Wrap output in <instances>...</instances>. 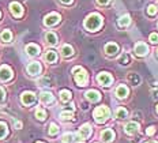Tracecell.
Listing matches in <instances>:
<instances>
[{"label": "cell", "mask_w": 158, "mask_h": 143, "mask_svg": "<svg viewBox=\"0 0 158 143\" xmlns=\"http://www.w3.org/2000/svg\"><path fill=\"white\" fill-rule=\"evenodd\" d=\"M130 81L132 82V85H139L140 79H139V76H138V75H135V74H131V75H130Z\"/></svg>", "instance_id": "836d02e7"}, {"label": "cell", "mask_w": 158, "mask_h": 143, "mask_svg": "<svg viewBox=\"0 0 158 143\" xmlns=\"http://www.w3.org/2000/svg\"><path fill=\"white\" fill-rule=\"evenodd\" d=\"M157 12H158V7H157V6L150 4L149 7H147V14H149V15H156Z\"/></svg>", "instance_id": "d6a6232c"}, {"label": "cell", "mask_w": 158, "mask_h": 143, "mask_svg": "<svg viewBox=\"0 0 158 143\" xmlns=\"http://www.w3.org/2000/svg\"><path fill=\"white\" fill-rule=\"evenodd\" d=\"M97 82L100 83L101 86L108 87V86L112 85L113 78H112V75L109 74V72H101V74H98V76H97Z\"/></svg>", "instance_id": "277c9868"}, {"label": "cell", "mask_w": 158, "mask_h": 143, "mask_svg": "<svg viewBox=\"0 0 158 143\" xmlns=\"http://www.w3.org/2000/svg\"><path fill=\"white\" fill-rule=\"evenodd\" d=\"M0 38H2L4 42H10L12 40V33L10 30H3L2 34H0Z\"/></svg>", "instance_id": "4316f807"}, {"label": "cell", "mask_w": 158, "mask_h": 143, "mask_svg": "<svg viewBox=\"0 0 158 143\" xmlns=\"http://www.w3.org/2000/svg\"><path fill=\"white\" fill-rule=\"evenodd\" d=\"M60 52H61V55H63L64 57H71V56L74 55V49H72V46L68 45V44H65V45L61 46Z\"/></svg>", "instance_id": "d6986e66"}, {"label": "cell", "mask_w": 158, "mask_h": 143, "mask_svg": "<svg viewBox=\"0 0 158 143\" xmlns=\"http://www.w3.org/2000/svg\"><path fill=\"white\" fill-rule=\"evenodd\" d=\"M149 41L151 44H158V34L157 33H151L150 37H149Z\"/></svg>", "instance_id": "e575fe53"}, {"label": "cell", "mask_w": 158, "mask_h": 143, "mask_svg": "<svg viewBox=\"0 0 158 143\" xmlns=\"http://www.w3.org/2000/svg\"><path fill=\"white\" fill-rule=\"evenodd\" d=\"M45 60H47L48 63H55L56 60H57V55H56L55 51H48L47 53H45Z\"/></svg>", "instance_id": "603a6c76"}, {"label": "cell", "mask_w": 158, "mask_h": 143, "mask_svg": "<svg viewBox=\"0 0 158 143\" xmlns=\"http://www.w3.org/2000/svg\"><path fill=\"white\" fill-rule=\"evenodd\" d=\"M157 55H158V51H157Z\"/></svg>", "instance_id": "bcb514c9"}, {"label": "cell", "mask_w": 158, "mask_h": 143, "mask_svg": "<svg viewBox=\"0 0 158 143\" xmlns=\"http://www.w3.org/2000/svg\"><path fill=\"white\" fill-rule=\"evenodd\" d=\"M40 99H41L42 104L49 105V104H52V102L55 101V97H53V94H52V93H49V91H42L41 95H40Z\"/></svg>", "instance_id": "5bb4252c"}, {"label": "cell", "mask_w": 158, "mask_h": 143, "mask_svg": "<svg viewBox=\"0 0 158 143\" xmlns=\"http://www.w3.org/2000/svg\"><path fill=\"white\" fill-rule=\"evenodd\" d=\"M26 52L29 56H38L40 55V46L35 44H29L26 46Z\"/></svg>", "instance_id": "ac0fdd59"}, {"label": "cell", "mask_w": 158, "mask_h": 143, "mask_svg": "<svg viewBox=\"0 0 158 143\" xmlns=\"http://www.w3.org/2000/svg\"><path fill=\"white\" fill-rule=\"evenodd\" d=\"M6 99V91L3 87H0V102H3Z\"/></svg>", "instance_id": "8d00e7d4"}, {"label": "cell", "mask_w": 158, "mask_h": 143, "mask_svg": "<svg viewBox=\"0 0 158 143\" xmlns=\"http://www.w3.org/2000/svg\"><path fill=\"white\" fill-rule=\"evenodd\" d=\"M109 2H110V0H97V3H98V4H101V6H106Z\"/></svg>", "instance_id": "74e56055"}, {"label": "cell", "mask_w": 158, "mask_h": 143, "mask_svg": "<svg viewBox=\"0 0 158 143\" xmlns=\"http://www.w3.org/2000/svg\"><path fill=\"white\" fill-rule=\"evenodd\" d=\"M124 129H126V132L128 135H135V134L139 132V124L135 123V121H131V123H128L126 127H124Z\"/></svg>", "instance_id": "7c38bea8"}, {"label": "cell", "mask_w": 158, "mask_h": 143, "mask_svg": "<svg viewBox=\"0 0 158 143\" xmlns=\"http://www.w3.org/2000/svg\"><path fill=\"white\" fill-rule=\"evenodd\" d=\"M15 127H16V128H18V129H19V128H21V127H22V123H21V121H16V123H15Z\"/></svg>", "instance_id": "60d3db41"}, {"label": "cell", "mask_w": 158, "mask_h": 143, "mask_svg": "<svg viewBox=\"0 0 158 143\" xmlns=\"http://www.w3.org/2000/svg\"><path fill=\"white\" fill-rule=\"evenodd\" d=\"M151 94H153V98H154V99L158 98V90H153V93H151Z\"/></svg>", "instance_id": "f35d334b"}, {"label": "cell", "mask_w": 158, "mask_h": 143, "mask_svg": "<svg viewBox=\"0 0 158 143\" xmlns=\"http://www.w3.org/2000/svg\"><path fill=\"white\" fill-rule=\"evenodd\" d=\"M0 16H2V12H0Z\"/></svg>", "instance_id": "f6af8a7d"}, {"label": "cell", "mask_w": 158, "mask_h": 143, "mask_svg": "<svg viewBox=\"0 0 158 143\" xmlns=\"http://www.w3.org/2000/svg\"><path fill=\"white\" fill-rule=\"evenodd\" d=\"M157 112H158V105H157Z\"/></svg>", "instance_id": "7bdbcfd3"}, {"label": "cell", "mask_w": 158, "mask_h": 143, "mask_svg": "<svg viewBox=\"0 0 158 143\" xmlns=\"http://www.w3.org/2000/svg\"><path fill=\"white\" fill-rule=\"evenodd\" d=\"M45 40H47V42L49 45H56L57 44V36H56L53 32H48L47 34H45Z\"/></svg>", "instance_id": "ffe728a7"}, {"label": "cell", "mask_w": 158, "mask_h": 143, "mask_svg": "<svg viewBox=\"0 0 158 143\" xmlns=\"http://www.w3.org/2000/svg\"><path fill=\"white\" fill-rule=\"evenodd\" d=\"M118 63H120L121 65H127L128 63H130V55H128V53H123V55L120 56V59H118Z\"/></svg>", "instance_id": "f546056e"}, {"label": "cell", "mask_w": 158, "mask_h": 143, "mask_svg": "<svg viewBox=\"0 0 158 143\" xmlns=\"http://www.w3.org/2000/svg\"><path fill=\"white\" fill-rule=\"evenodd\" d=\"M38 85L40 86H52L51 78H48V76H44V78H41L38 81Z\"/></svg>", "instance_id": "4dcf8cb0"}, {"label": "cell", "mask_w": 158, "mask_h": 143, "mask_svg": "<svg viewBox=\"0 0 158 143\" xmlns=\"http://www.w3.org/2000/svg\"><path fill=\"white\" fill-rule=\"evenodd\" d=\"M93 116H94V120L98 123V124H102L109 119L110 116V111L108 106H97L93 112Z\"/></svg>", "instance_id": "7a4b0ae2"}, {"label": "cell", "mask_w": 158, "mask_h": 143, "mask_svg": "<svg viewBox=\"0 0 158 143\" xmlns=\"http://www.w3.org/2000/svg\"><path fill=\"white\" fill-rule=\"evenodd\" d=\"M61 3H63V4H71L72 2H74V0H60Z\"/></svg>", "instance_id": "ab89813d"}, {"label": "cell", "mask_w": 158, "mask_h": 143, "mask_svg": "<svg viewBox=\"0 0 158 143\" xmlns=\"http://www.w3.org/2000/svg\"><path fill=\"white\" fill-rule=\"evenodd\" d=\"M147 143H158V142H156V141H150V142H147Z\"/></svg>", "instance_id": "b9f144b4"}, {"label": "cell", "mask_w": 158, "mask_h": 143, "mask_svg": "<svg viewBox=\"0 0 158 143\" xmlns=\"http://www.w3.org/2000/svg\"><path fill=\"white\" fill-rule=\"evenodd\" d=\"M60 22V15L56 14V12H52V14L47 15L44 18V25L45 26H55Z\"/></svg>", "instance_id": "8992f818"}, {"label": "cell", "mask_w": 158, "mask_h": 143, "mask_svg": "<svg viewBox=\"0 0 158 143\" xmlns=\"http://www.w3.org/2000/svg\"><path fill=\"white\" fill-rule=\"evenodd\" d=\"M8 134V128H7V124L3 121H0V139L6 138Z\"/></svg>", "instance_id": "f1b7e54d"}, {"label": "cell", "mask_w": 158, "mask_h": 143, "mask_svg": "<svg viewBox=\"0 0 158 143\" xmlns=\"http://www.w3.org/2000/svg\"><path fill=\"white\" fill-rule=\"evenodd\" d=\"M37 143H42V142H37Z\"/></svg>", "instance_id": "ee69618b"}, {"label": "cell", "mask_w": 158, "mask_h": 143, "mask_svg": "<svg viewBox=\"0 0 158 143\" xmlns=\"http://www.w3.org/2000/svg\"><path fill=\"white\" fill-rule=\"evenodd\" d=\"M102 26V16L97 12H93L85 19V27L89 32H97Z\"/></svg>", "instance_id": "6da1fadb"}, {"label": "cell", "mask_w": 158, "mask_h": 143, "mask_svg": "<svg viewBox=\"0 0 158 143\" xmlns=\"http://www.w3.org/2000/svg\"><path fill=\"white\" fill-rule=\"evenodd\" d=\"M134 51H135V55H138V56H146L149 53V46L144 44V42L139 41L135 44Z\"/></svg>", "instance_id": "ba28073f"}, {"label": "cell", "mask_w": 158, "mask_h": 143, "mask_svg": "<svg viewBox=\"0 0 158 143\" xmlns=\"http://www.w3.org/2000/svg\"><path fill=\"white\" fill-rule=\"evenodd\" d=\"M72 74H74V79H75V82H77L78 86L83 87V86L87 85L89 75H87V72L85 71L82 67H75L74 69H72Z\"/></svg>", "instance_id": "3957f363"}, {"label": "cell", "mask_w": 158, "mask_h": 143, "mask_svg": "<svg viewBox=\"0 0 158 143\" xmlns=\"http://www.w3.org/2000/svg\"><path fill=\"white\" fill-rule=\"evenodd\" d=\"M130 23H131L130 15H121L120 18H118V26H120V27H127Z\"/></svg>", "instance_id": "44dd1931"}, {"label": "cell", "mask_w": 158, "mask_h": 143, "mask_svg": "<svg viewBox=\"0 0 158 143\" xmlns=\"http://www.w3.org/2000/svg\"><path fill=\"white\" fill-rule=\"evenodd\" d=\"M105 52L109 56H114L118 52V45L114 44V42H108V44L105 45Z\"/></svg>", "instance_id": "9a60e30c"}, {"label": "cell", "mask_w": 158, "mask_h": 143, "mask_svg": "<svg viewBox=\"0 0 158 143\" xmlns=\"http://www.w3.org/2000/svg\"><path fill=\"white\" fill-rule=\"evenodd\" d=\"M10 11H11V14L14 15L15 18H21L22 14H23V7H22L19 3L12 2L11 4H10Z\"/></svg>", "instance_id": "9c48e42d"}, {"label": "cell", "mask_w": 158, "mask_h": 143, "mask_svg": "<svg viewBox=\"0 0 158 143\" xmlns=\"http://www.w3.org/2000/svg\"><path fill=\"white\" fill-rule=\"evenodd\" d=\"M101 139H102L104 142H106V143L112 142V141L114 139V132H113V129H110V128L104 129V131L101 132Z\"/></svg>", "instance_id": "4fadbf2b"}, {"label": "cell", "mask_w": 158, "mask_h": 143, "mask_svg": "<svg viewBox=\"0 0 158 143\" xmlns=\"http://www.w3.org/2000/svg\"><path fill=\"white\" fill-rule=\"evenodd\" d=\"M74 139H75V135L72 132H67L61 136V143H74Z\"/></svg>", "instance_id": "d4e9b609"}, {"label": "cell", "mask_w": 158, "mask_h": 143, "mask_svg": "<svg viewBox=\"0 0 158 143\" xmlns=\"http://www.w3.org/2000/svg\"><path fill=\"white\" fill-rule=\"evenodd\" d=\"M154 134H156V127H154V125H150V127L146 129V135L147 136H153Z\"/></svg>", "instance_id": "d590c367"}, {"label": "cell", "mask_w": 158, "mask_h": 143, "mask_svg": "<svg viewBox=\"0 0 158 143\" xmlns=\"http://www.w3.org/2000/svg\"><path fill=\"white\" fill-rule=\"evenodd\" d=\"M116 117L120 119V120H123V119H127L128 117V111L126 108H117L116 111Z\"/></svg>", "instance_id": "cb8c5ba5"}, {"label": "cell", "mask_w": 158, "mask_h": 143, "mask_svg": "<svg viewBox=\"0 0 158 143\" xmlns=\"http://www.w3.org/2000/svg\"><path fill=\"white\" fill-rule=\"evenodd\" d=\"M35 117L38 119V120H45V119H47V112L44 111V109L42 108H37L35 109Z\"/></svg>", "instance_id": "83f0119b"}, {"label": "cell", "mask_w": 158, "mask_h": 143, "mask_svg": "<svg viewBox=\"0 0 158 143\" xmlns=\"http://www.w3.org/2000/svg\"><path fill=\"white\" fill-rule=\"evenodd\" d=\"M90 135H91V125H90V124H83L81 128H79L77 139L85 141V139H87Z\"/></svg>", "instance_id": "5b68a950"}, {"label": "cell", "mask_w": 158, "mask_h": 143, "mask_svg": "<svg viewBox=\"0 0 158 143\" xmlns=\"http://www.w3.org/2000/svg\"><path fill=\"white\" fill-rule=\"evenodd\" d=\"M21 101H22V104H23V105H31V104H34V102H35V95H34V93H31V91H25L23 94L21 95Z\"/></svg>", "instance_id": "30bf717a"}, {"label": "cell", "mask_w": 158, "mask_h": 143, "mask_svg": "<svg viewBox=\"0 0 158 143\" xmlns=\"http://www.w3.org/2000/svg\"><path fill=\"white\" fill-rule=\"evenodd\" d=\"M12 78V69L8 65H2L0 67V81L2 82H7Z\"/></svg>", "instance_id": "52a82bcc"}, {"label": "cell", "mask_w": 158, "mask_h": 143, "mask_svg": "<svg viewBox=\"0 0 158 143\" xmlns=\"http://www.w3.org/2000/svg\"><path fill=\"white\" fill-rule=\"evenodd\" d=\"M71 98H72V94H71L70 90H61L60 91V99L63 102H70Z\"/></svg>", "instance_id": "7402d4cb"}, {"label": "cell", "mask_w": 158, "mask_h": 143, "mask_svg": "<svg viewBox=\"0 0 158 143\" xmlns=\"http://www.w3.org/2000/svg\"><path fill=\"white\" fill-rule=\"evenodd\" d=\"M74 117V111H63L60 113V119L61 120H71V119Z\"/></svg>", "instance_id": "484cf974"}, {"label": "cell", "mask_w": 158, "mask_h": 143, "mask_svg": "<svg viewBox=\"0 0 158 143\" xmlns=\"http://www.w3.org/2000/svg\"><path fill=\"white\" fill-rule=\"evenodd\" d=\"M128 93H130V90H128V87L126 85H118L117 89H116V95L118 98H126L128 95Z\"/></svg>", "instance_id": "e0dca14e"}, {"label": "cell", "mask_w": 158, "mask_h": 143, "mask_svg": "<svg viewBox=\"0 0 158 143\" xmlns=\"http://www.w3.org/2000/svg\"><path fill=\"white\" fill-rule=\"evenodd\" d=\"M85 95H86V98L90 102H97V101H100L101 99V94L97 90H89V91H86V94Z\"/></svg>", "instance_id": "2e32d148"}, {"label": "cell", "mask_w": 158, "mask_h": 143, "mask_svg": "<svg viewBox=\"0 0 158 143\" xmlns=\"http://www.w3.org/2000/svg\"><path fill=\"white\" fill-rule=\"evenodd\" d=\"M41 64H40V63H37V61H33V63H30V64L27 65V72L30 75H38L40 72H41Z\"/></svg>", "instance_id": "8fae6325"}, {"label": "cell", "mask_w": 158, "mask_h": 143, "mask_svg": "<svg viewBox=\"0 0 158 143\" xmlns=\"http://www.w3.org/2000/svg\"><path fill=\"white\" fill-rule=\"evenodd\" d=\"M56 134H59V127L55 124V123H52L51 125H49V135H56Z\"/></svg>", "instance_id": "1f68e13d"}]
</instances>
